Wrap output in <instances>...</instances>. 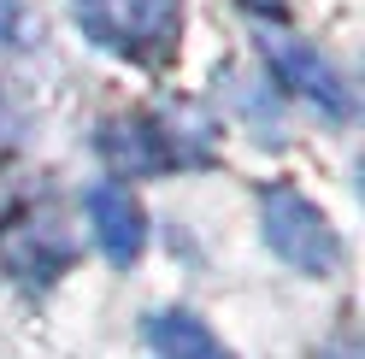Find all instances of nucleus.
<instances>
[{"instance_id":"1","label":"nucleus","mask_w":365,"mask_h":359,"mask_svg":"<svg viewBox=\"0 0 365 359\" xmlns=\"http://www.w3.org/2000/svg\"><path fill=\"white\" fill-rule=\"evenodd\" d=\"M265 241L283 265L307 277H330L341 265V241L330 230V218L294 189H265Z\"/></svg>"},{"instance_id":"2","label":"nucleus","mask_w":365,"mask_h":359,"mask_svg":"<svg viewBox=\"0 0 365 359\" xmlns=\"http://www.w3.org/2000/svg\"><path fill=\"white\" fill-rule=\"evenodd\" d=\"M77 24L130 59H165L177 41V0H77Z\"/></svg>"},{"instance_id":"3","label":"nucleus","mask_w":365,"mask_h":359,"mask_svg":"<svg viewBox=\"0 0 365 359\" xmlns=\"http://www.w3.org/2000/svg\"><path fill=\"white\" fill-rule=\"evenodd\" d=\"M101 153L118 171H165V165L195 160V153L182 147V136L171 124H159V118H124V124L101 130Z\"/></svg>"},{"instance_id":"4","label":"nucleus","mask_w":365,"mask_h":359,"mask_svg":"<svg viewBox=\"0 0 365 359\" xmlns=\"http://www.w3.org/2000/svg\"><path fill=\"white\" fill-rule=\"evenodd\" d=\"M88 224H95V241L106 248L112 265H130L148 241V224H142V207L130 200V189L118 183H101L88 189Z\"/></svg>"},{"instance_id":"5","label":"nucleus","mask_w":365,"mask_h":359,"mask_svg":"<svg viewBox=\"0 0 365 359\" xmlns=\"http://www.w3.org/2000/svg\"><path fill=\"white\" fill-rule=\"evenodd\" d=\"M0 259H6L18 277L48 283V277H59L65 265H71V241L53 236V224H48V218H18L12 230L0 236Z\"/></svg>"},{"instance_id":"6","label":"nucleus","mask_w":365,"mask_h":359,"mask_svg":"<svg viewBox=\"0 0 365 359\" xmlns=\"http://www.w3.org/2000/svg\"><path fill=\"white\" fill-rule=\"evenodd\" d=\"M271 71H277L301 100L324 106L330 118H348V88H341V77L330 71L324 59H312V53H301V48H271Z\"/></svg>"},{"instance_id":"7","label":"nucleus","mask_w":365,"mask_h":359,"mask_svg":"<svg viewBox=\"0 0 365 359\" xmlns=\"http://www.w3.org/2000/svg\"><path fill=\"white\" fill-rule=\"evenodd\" d=\"M148 348L159 359H230V348L195 312H153L148 318Z\"/></svg>"},{"instance_id":"8","label":"nucleus","mask_w":365,"mask_h":359,"mask_svg":"<svg viewBox=\"0 0 365 359\" xmlns=\"http://www.w3.org/2000/svg\"><path fill=\"white\" fill-rule=\"evenodd\" d=\"M242 6H254V12H265V18H283V0H242Z\"/></svg>"},{"instance_id":"9","label":"nucleus","mask_w":365,"mask_h":359,"mask_svg":"<svg viewBox=\"0 0 365 359\" xmlns=\"http://www.w3.org/2000/svg\"><path fill=\"white\" fill-rule=\"evenodd\" d=\"M12 18H18V6H12V0H0V36H12V30H18Z\"/></svg>"},{"instance_id":"10","label":"nucleus","mask_w":365,"mask_h":359,"mask_svg":"<svg viewBox=\"0 0 365 359\" xmlns=\"http://www.w3.org/2000/svg\"><path fill=\"white\" fill-rule=\"evenodd\" d=\"M324 359H354V348H348V342H341V348H330Z\"/></svg>"}]
</instances>
